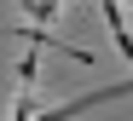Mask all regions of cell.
<instances>
[{
  "label": "cell",
  "mask_w": 133,
  "mask_h": 121,
  "mask_svg": "<svg viewBox=\"0 0 133 121\" xmlns=\"http://www.w3.org/2000/svg\"><path fill=\"white\" fill-rule=\"evenodd\" d=\"M35 75H41V52H23V58H17V87L35 92Z\"/></svg>",
  "instance_id": "1"
}]
</instances>
